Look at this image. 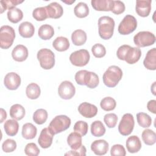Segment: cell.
Instances as JSON below:
<instances>
[{"label": "cell", "mask_w": 156, "mask_h": 156, "mask_svg": "<svg viewBox=\"0 0 156 156\" xmlns=\"http://www.w3.org/2000/svg\"><path fill=\"white\" fill-rule=\"evenodd\" d=\"M122 77L121 69L115 65L109 66L103 74L104 83L108 87L113 88L117 85Z\"/></svg>", "instance_id": "cell-1"}, {"label": "cell", "mask_w": 156, "mask_h": 156, "mask_svg": "<svg viewBox=\"0 0 156 156\" xmlns=\"http://www.w3.org/2000/svg\"><path fill=\"white\" fill-rule=\"evenodd\" d=\"M115 21L108 16H103L98 20V32L100 37L104 40L110 39L114 32Z\"/></svg>", "instance_id": "cell-2"}, {"label": "cell", "mask_w": 156, "mask_h": 156, "mask_svg": "<svg viewBox=\"0 0 156 156\" xmlns=\"http://www.w3.org/2000/svg\"><path fill=\"white\" fill-rule=\"evenodd\" d=\"M71 125V119L66 115L56 116L50 122L48 128L54 134H57L68 129Z\"/></svg>", "instance_id": "cell-3"}, {"label": "cell", "mask_w": 156, "mask_h": 156, "mask_svg": "<svg viewBox=\"0 0 156 156\" xmlns=\"http://www.w3.org/2000/svg\"><path fill=\"white\" fill-rule=\"evenodd\" d=\"M15 38V30L11 26L5 25L0 29V46L2 49H9Z\"/></svg>", "instance_id": "cell-4"}, {"label": "cell", "mask_w": 156, "mask_h": 156, "mask_svg": "<svg viewBox=\"0 0 156 156\" xmlns=\"http://www.w3.org/2000/svg\"><path fill=\"white\" fill-rule=\"evenodd\" d=\"M37 58L41 67L44 69H50L55 65L54 52L47 48H43L37 52Z\"/></svg>", "instance_id": "cell-5"}, {"label": "cell", "mask_w": 156, "mask_h": 156, "mask_svg": "<svg viewBox=\"0 0 156 156\" xmlns=\"http://www.w3.org/2000/svg\"><path fill=\"white\" fill-rule=\"evenodd\" d=\"M137 27L136 18L131 15H127L121 21L118 26V32L121 35H129L132 33Z\"/></svg>", "instance_id": "cell-6"}, {"label": "cell", "mask_w": 156, "mask_h": 156, "mask_svg": "<svg viewBox=\"0 0 156 156\" xmlns=\"http://www.w3.org/2000/svg\"><path fill=\"white\" fill-rule=\"evenodd\" d=\"M155 41V35L149 31H141L133 37V42L139 48L151 46Z\"/></svg>", "instance_id": "cell-7"}, {"label": "cell", "mask_w": 156, "mask_h": 156, "mask_svg": "<svg viewBox=\"0 0 156 156\" xmlns=\"http://www.w3.org/2000/svg\"><path fill=\"white\" fill-rule=\"evenodd\" d=\"M135 121L133 116L130 113L124 114L118 126V131L123 136L130 135L134 128Z\"/></svg>", "instance_id": "cell-8"}, {"label": "cell", "mask_w": 156, "mask_h": 156, "mask_svg": "<svg viewBox=\"0 0 156 156\" xmlns=\"http://www.w3.org/2000/svg\"><path fill=\"white\" fill-rule=\"evenodd\" d=\"M90 54L87 49H80L73 52L69 56L71 63L76 66H84L89 62Z\"/></svg>", "instance_id": "cell-9"}, {"label": "cell", "mask_w": 156, "mask_h": 156, "mask_svg": "<svg viewBox=\"0 0 156 156\" xmlns=\"http://www.w3.org/2000/svg\"><path fill=\"white\" fill-rule=\"evenodd\" d=\"M76 88L74 85L68 80L62 82L58 88V93L60 97L63 99H70L75 94Z\"/></svg>", "instance_id": "cell-10"}, {"label": "cell", "mask_w": 156, "mask_h": 156, "mask_svg": "<svg viewBox=\"0 0 156 156\" xmlns=\"http://www.w3.org/2000/svg\"><path fill=\"white\" fill-rule=\"evenodd\" d=\"M4 83L5 87L9 90H16L21 84L20 76L14 72L7 73L5 76Z\"/></svg>", "instance_id": "cell-11"}, {"label": "cell", "mask_w": 156, "mask_h": 156, "mask_svg": "<svg viewBox=\"0 0 156 156\" xmlns=\"http://www.w3.org/2000/svg\"><path fill=\"white\" fill-rule=\"evenodd\" d=\"M54 134L50 131L49 128H44L40 132L38 139L39 145L44 149L48 148L52 143Z\"/></svg>", "instance_id": "cell-12"}, {"label": "cell", "mask_w": 156, "mask_h": 156, "mask_svg": "<svg viewBox=\"0 0 156 156\" xmlns=\"http://www.w3.org/2000/svg\"><path fill=\"white\" fill-rule=\"evenodd\" d=\"M78 111L83 117L91 118L97 115L98 108L93 104L85 102L79 105Z\"/></svg>", "instance_id": "cell-13"}, {"label": "cell", "mask_w": 156, "mask_h": 156, "mask_svg": "<svg viewBox=\"0 0 156 156\" xmlns=\"http://www.w3.org/2000/svg\"><path fill=\"white\" fill-rule=\"evenodd\" d=\"M151 0H139L136 2L135 10L136 13L141 17L147 16L151 10Z\"/></svg>", "instance_id": "cell-14"}, {"label": "cell", "mask_w": 156, "mask_h": 156, "mask_svg": "<svg viewBox=\"0 0 156 156\" xmlns=\"http://www.w3.org/2000/svg\"><path fill=\"white\" fill-rule=\"evenodd\" d=\"M48 18L57 19L60 18L63 13V9L62 5L56 2H53L45 7Z\"/></svg>", "instance_id": "cell-15"}, {"label": "cell", "mask_w": 156, "mask_h": 156, "mask_svg": "<svg viewBox=\"0 0 156 156\" xmlns=\"http://www.w3.org/2000/svg\"><path fill=\"white\" fill-rule=\"evenodd\" d=\"M108 143L104 140H95L91 144V151L97 155H105L108 151Z\"/></svg>", "instance_id": "cell-16"}, {"label": "cell", "mask_w": 156, "mask_h": 156, "mask_svg": "<svg viewBox=\"0 0 156 156\" xmlns=\"http://www.w3.org/2000/svg\"><path fill=\"white\" fill-rule=\"evenodd\" d=\"M141 55V51L140 49L130 46L125 54L124 60L129 64H134L140 60Z\"/></svg>", "instance_id": "cell-17"}, {"label": "cell", "mask_w": 156, "mask_h": 156, "mask_svg": "<svg viewBox=\"0 0 156 156\" xmlns=\"http://www.w3.org/2000/svg\"><path fill=\"white\" fill-rule=\"evenodd\" d=\"M12 56L16 62H23L26 60L28 57V49L25 46L18 44L12 50Z\"/></svg>", "instance_id": "cell-18"}, {"label": "cell", "mask_w": 156, "mask_h": 156, "mask_svg": "<svg viewBox=\"0 0 156 156\" xmlns=\"http://www.w3.org/2000/svg\"><path fill=\"white\" fill-rule=\"evenodd\" d=\"M143 64L145 68L149 70L156 69V49L155 48L147 51Z\"/></svg>", "instance_id": "cell-19"}, {"label": "cell", "mask_w": 156, "mask_h": 156, "mask_svg": "<svg viewBox=\"0 0 156 156\" xmlns=\"http://www.w3.org/2000/svg\"><path fill=\"white\" fill-rule=\"evenodd\" d=\"M126 145L129 152L132 154L138 152L141 148V141L136 135L129 136L126 140Z\"/></svg>", "instance_id": "cell-20"}, {"label": "cell", "mask_w": 156, "mask_h": 156, "mask_svg": "<svg viewBox=\"0 0 156 156\" xmlns=\"http://www.w3.org/2000/svg\"><path fill=\"white\" fill-rule=\"evenodd\" d=\"M20 35L23 38H30L35 32V27L34 25L28 21H24L21 23L18 27Z\"/></svg>", "instance_id": "cell-21"}, {"label": "cell", "mask_w": 156, "mask_h": 156, "mask_svg": "<svg viewBox=\"0 0 156 156\" xmlns=\"http://www.w3.org/2000/svg\"><path fill=\"white\" fill-rule=\"evenodd\" d=\"M99 82L98 76L94 72L87 71L84 77V84L88 88H94Z\"/></svg>", "instance_id": "cell-22"}, {"label": "cell", "mask_w": 156, "mask_h": 156, "mask_svg": "<svg viewBox=\"0 0 156 156\" xmlns=\"http://www.w3.org/2000/svg\"><path fill=\"white\" fill-rule=\"evenodd\" d=\"M67 143L73 150H76L82 146V136L77 132H71L67 138Z\"/></svg>", "instance_id": "cell-23"}, {"label": "cell", "mask_w": 156, "mask_h": 156, "mask_svg": "<svg viewBox=\"0 0 156 156\" xmlns=\"http://www.w3.org/2000/svg\"><path fill=\"white\" fill-rule=\"evenodd\" d=\"M37 133V127L32 123H26L22 127V136L26 140H31L34 138Z\"/></svg>", "instance_id": "cell-24"}, {"label": "cell", "mask_w": 156, "mask_h": 156, "mask_svg": "<svg viewBox=\"0 0 156 156\" xmlns=\"http://www.w3.org/2000/svg\"><path fill=\"white\" fill-rule=\"evenodd\" d=\"M112 0H92L91 4L97 11H110Z\"/></svg>", "instance_id": "cell-25"}, {"label": "cell", "mask_w": 156, "mask_h": 156, "mask_svg": "<svg viewBox=\"0 0 156 156\" xmlns=\"http://www.w3.org/2000/svg\"><path fill=\"white\" fill-rule=\"evenodd\" d=\"M38 35L42 40H49L54 35V28L49 24H43L40 27L38 31Z\"/></svg>", "instance_id": "cell-26"}, {"label": "cell", "mask_w": 156, "mask_h": 156, "mask_svg": "<svg viewBox=\"0 0 156 156\" xmlns=\"http://www.w3.org/2000/svg\"><path fill=\"white\" fill-rule=\"evenodd\" d=\"M87 34L85 31L81 29L74 30L71 35V40L76 46H82L87 41Z\"/></svg>", "instance_id": "cell-27"}, {"label": "cell", "mask_w": 156, "mask_h": 156, "mask_svg": "<svg viewBox=\"0 0 156 156\" xmlns=\"http://www.w3.org/2000/svg\"><path fill=\"white\" fill-rule=\"evenodd\" d=\"M4 129L7 135L15 136L18 132L19 124L16 119H9L5 122Z\"/></svg>", "instance_id": "cell-28"}, {"label": "cell", "mask_w": 156, "mask_h": 156, "mask_svg": "<svg viewBox=\"0 0 156 156\" xmlns=\"http://www.w3.org/2000/svg\"><path fill=\"white\" fill-rule=\"evenodd\" d=\"M54 48L59 51L63 52L66 51L69 47V42L67 38L64 37H58L52 42Z\"/></svg>", "instance_id": "cell-29"}, {"label": "cell", "mask_w": 156, "mask_h": 156, "mask_svg": "<svg viewBox=\"0 0 156 156\" xmlns=\"http://www.w3.org/2000/svg\"><path fill=\"white\" fill-rule=\"evenodd\" d=\"M25 109L20 104L13 105L10 108V116L14 119L21 120L25 116Z\"/></svg>", "instance_id": "cell-30"}, {"label": "cell", "mask_w": 156, "mask_h": 156, "mask_svg": "<svg viewBox=\"0 0 156 156\" xmlns=\"http://www.w3.org/2000/svg\"><path fill=\"white\" fill-rule=\"evenodd\" d=\"M26 93L27 98H29V99H36L40 95V88L37 83H30L26 87Z\"/></svg>", "instance_id": "cell-31"}, {"label": "cell", "mask_w": 156, "mask_h": 156, "mask_svg": "<svg viewBox=\"0 0 156 156\" xmlns=\"http://www.w3.org/2000/svg\"><path fill=\"white\" fill-rule=\"evenodd\" d=\"M23 17V13L18 8L14 7L10 9L7 12L8 20L12 23H17L20 21Z\"/></svg>", "instance_id": "cell-32"}, {"label": "cell", "mask_w": 156, "mask_h": 156, "mask_svg": "<svg viewBox=\"0 0 156 156\" xmlns=\"http://www.w3.org/2000/svg\"><path fill=\"white\" fill-rule=\"evenodd\" d=\"M91 133L96 137L103 136L105 133V128L101 121H95L91 124Z\"/></svg>", "instance_id": "cell-33"}, {"label": "cell", "mask_w": 156, "mask_h": 156, "mask_svg": "<svg viewBox=\"0 0 156 156\" xmlns=\"http://www.w3.org/2000/svg\"><path fill=\"white\" fill-rule=\"evenodd\" d=\"M74 13L78 18H85L89 14V8L86 3L80 2L75 6L74 9Z\"/></svg>", "instance_id": "cell-34"}, {"label": "cell", "mask_w": 156, "mask_h": 156, "mask_svg": "<svg viewBox=\"0 0 156 156\" xmlns=\"http://www.w3.org/2000/svg\"><path fill=\"white\" fill-rule=\"evenodd\" d=\"M142 139L144 143L146 145L151 146L155 143L156 141V134L151 129H145L143 131L141 134Z\"/></svg>", "instance_id": "cell-35"}, {"label": "cell", "mask_w": 156, "mask_h": 156, "mask_svg": "<svg viewBox=\"0 0 156 156\" xmlns=\"http://www.w3.org/2000/svg\"><path fill=\"white\" fill-rule=\"evenodd\" d=\"M48 116V112L46 110L39 108L34 112L33 115V120L37 124H42L46 121Z\"/></svg>", "instance_id": "cell-36"}, {"label": "cell", "mask_w": 156, "mask_h": 156, "mask_svg": "<svg viewBox=\"0 0 156 156\" xmlns=\"http://www.w3.org/2000/svg\"><path fill=\"white\" fill-rule=\"evenodd\" d=\"M136 119L138 124L143 128L149 127L152 124L151 116L143 112H140L136 114Z\"/></svg>", "instance_id": "cell-37"}, {"label": "cell", "mask_w": 156, "mask_h": 156, "mask_svg": "<svg viewBox=\"0 0 156 156\" xmlns=\"http://www.w3.org/2000/svg\"><path fill=\"white\" fill-rule=\"evenodd\" d=\"M100 105L102 110L105 111H111L115 108L116 102L113 98L105 97L101 100Z\"/></svg>", "instance_id": "cell-38"}, {"label": "cell", "mask_w": 156, "mask_h": 156, "mask_svg": "<svg viewBox=\"0 0 156 156\" xmlns=\"http://www.w3.org/2000/svg\"><path fill=\"white\" fill-rule=\"evenodd\" d=\"M33 18L38 21L45 20L48 18L45 7H40L35 9L32 12Z\"/></svg>", "instance_id": "cell-39"}, {"label": "cell", "mask_w": 156, "mask_h": 156, "mask_svg": "<svg viewBox=\"0 0 156 156\" xmlns=\"http://www.w3.org/2000/svg\"><path fill=\"white\" fill-rule=\"evenodd\" d=\"M23 1L18 0H2L0 1L1 4V13H3L6 9H10L15 7L17 5L23 2Z\"/></svg>", "instance_id": "cell-40"}, {"label": "cell", "mask_w": 156, "mask_h": 156, "mask_svg": "<svg viewBox=\"0 0 156 156\" xmlns=\"http://www.w3.org/2000/svg\"><path fill=\"white\" fill-rule=\"evenodd\" d=\"M88 129V124L83 121H78L74 126V132L79 133L82 136H85L87 134Z\"/></svg>", "instance_id": "cell-41"}, {"label": "cell", "mask_w": 156, "mask_h": 156, "mask_svg": "<svg viewBox=\"0 0 156 156\" xmlns=\"http://www.w3.org/2000/svg\"><path fill=\"white\" fill-rule=\"evenodd\" d=\"M91 52L93 55L96 58H101L105 56L106 49L104 45L100 43H96L91 48Z\"/></svg>", "instance_id": "cell-42"}, {"label": "cell", "mask_w": 156, "mask_h": 156, "mask_svg": "<svg viewBox=\"0 0 156 156\" xmlns=\"http://www.w3.org/2000/svg\"><path fill=\"white\" fill-rule=\"evenodd\" d=\"M125 5L121 1H112L111 10L113 13L116 15H119L125 11Z\"/></svg>", "instance_id": "cell-43"}, {"label": "cell", "mask_w": 156, "mask_h": 156, "mask_svg": "<svg viewBox=\"0 0 156 156\" xmlns=\"http://www.w3.org/2000/svg\"><path fill=\"white\" fill-rule=\"evenodd\" d=\"M104 121L108 127L113 128L116 125L118 117L115 113H107L104 116Z\"/></svg>", "instance_id": "cell-44"}, {"label": "cell", "mask_w": 156, "mask_h": 156, "mask_svg": "<svg viewBox=\"0 0 156 156\" xmlns=\"http://www.w3.org/2000/svg\"><path fill=\"white\" fill-rule=\"evenodd\" d=\"M24 152L27 155L37 156L40 154V149L36 144L34 143H30L26 146Z\"/></svg>", "instance_id": "cell-45"}, {"label": "cell", "mask_w": 156, "mask_h": 156, "mask_svg": "<svg viewBox=\"0 0 156 156\" xmlns=\"http://www.w3.org/2000/svg\"><path fill=\"white\" fill-rule=\"evenodd\" d=\"M16 148V143L12 139H7L2 144V149L5 152H12Z\"/></svg>", "instance_id": "cell-46"}, {"label": "cell", "mask_w": 156, "mask_h": 156, "mask_svg": "<svg viewBox=\"0 0 156 156\" xmlns=\"http://www.w3.org/2000/svg\"><path fill=\"white\" fill-rule=\"evenodd\" d=\"M110 154L112 156H125L126 154V149L124 146L121 144H115L113 145L110 150Z\"/></svg>", "instance_id": "cell-47"}, {"label": "cell", "mask_w": 156, "mask_h": 156, "mask_svg": "<svg viewBox=\"0 0 156 156\" xmlns=\"http://www.w3.org/2000/svg\"><path fill=\"white\" fill-rule=\"evenodd\" d=\"M86 148L85 146L82 145L79 149L76 150L70 151L69 152L66 153L65 155H80V156H85L86 155Z\"/></svg>", "instance_id": "cell-48"}, {"label": "cell", "mask_w": 156, "mask_h": 156, "mask_svg": "<svg viewBox=\"0 0 156 156\" xmlns=\"http://www.w3.org/2000/svg\"><path fill=\"white\" fill-rule=\"evenodd\" d=\"M87 70H80L77 71L75 74V80L77 84L80 85H85L84 77Z\"/></svg>", "instance_id": "cell-49"}, {"label": "cell", "mask_w": 156, "mask_h": 156, "mask_svg": "<svg viewBox=\"0 0 156 156\" xmlns=\"http://www.w3.org/2000/svg\"><path fill=\"white\" fill-rule=\"evenodd\" d=\"M130 46H129V45L124 44V45L121 46L118 49L117 52H116V55H117L118 58L119 60H124L125 54H126V53L127 49H129V48Z\"/></svg>", "instance_id": "cell-50"}, {"label": "cell", "mask_w": 156, "mask_h": 156, "mask_svg": "<svg viewBox=\"0 0 156 156\" xmlns=\"http://www.w3.org/2000/svg\"><path fill=\"white\" fill-rule=\"evenodd\" d=\"M147 108L149 111L152 112L154 114L156 113V101L151 100L147 102Z\"/></svg>", "instance_id": "cell-51"}, {"label": "cell", "mask_w": 156, "mask_h": 156, "mask_svg": "<svg viewBox=\"0 0 156 156\" xmlns=\"http://www.w3.org/2000/svg\"><path fill=\"white\" fill-rule=\"evenodd\" d=\"M7 118V113L3 109L1 108V121L0 122L2 123L4 120H5Z\"/></svg>", "instance_id": "cell-52"}, {"label": "cell", "mask_w": 156, "mask_h": 156, "mask_svg": "<svg viewBox=\"0 0 156 156\" xmlns=\"http://www.w3.org/2000/svg\"><path fill=\"white\" fill-rule=\"evenodd\" d=\"M63 2H65L66 4H71L72 3H74L75 2V1H62Z\"/></svg>", "instance_id": "cell-53"}]
</instances>
